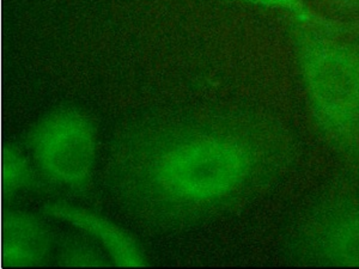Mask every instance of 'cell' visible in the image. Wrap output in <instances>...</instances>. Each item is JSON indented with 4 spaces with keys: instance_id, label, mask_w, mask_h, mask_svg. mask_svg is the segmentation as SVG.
<instances>
[{
    "instance_id": "cell-4",
    "label": "cell",
    "mask_w": 359,
    "mask_h": 269,
    "mask_svg": "<svg viewBox=\"0 0 359 269\" xmlns=\"http://www.w3.org/2000/svg\"><path fill=\"white\" fill-rule=\"evenodd\" d=\"M311 247L335 265H359V209H334L311 230Z\"/></svg>"
},
{
    "instance_id": "cell-3",
    "label": "cell",
    "mask_w": 359,
    "mask_h": 269,
    "mask_svg": "<svg viewBox=\"0 0 359 269\" xmlns=\"http://www.w3.org/2000/svg\"><path fill=\"white\" fill-rule=\"evenodd\" d=\"M32 145L47 174L64 184H74L86 177L93 164L94 130L81 115L60 113L37 127Z\"/></svg>"
},
{
    "instance_id": "cell-1",
    "label": "cell",
    "mask_w": 359,
    "mask_h": 269,
    "mask_svg": "<svg viewBox=\"0 0 359 269\" xmlns=\"http://www.w3.org/2000/svg\"><path fill=\"white\" fill-rule=\"evenodd\" d=\"M302 72L318 125L335 135L359 131V52L350 43L313 35L302 48Z\"/></svg>"
},
{
    "instance_id": "cell-5",
    "label": "cell",
    "mask_w": 359,
    "mask_h": 269,
    "mask_svg": "<svg viewBox=\"0 0 359 269\" xmlns=\"http://www.w3.org/2000/svg\"><path fill=\"white\" fill-rule=\"evenodd\" d=\"M20 228H6L4 231V251L8 260H13V265L35 263L45 255L46 237L41 228L30 221L18 223Z\"/></svg>"
},
{
    "instance_id": "cell-2",
    "label": "cell",
    "mask_w": 359,
    "mask_h": 269,
    "mask_svg": "<svg viewBox=\"0 0 359 269\" xmlns=\"http://www.w3.org/2000/svg\"><path fill=\"white\" fill-rule=\"evenodd\" d=\"M243 152L233 144L196 142L170 152L162 162L161 177L168 191L191 199H208L230 192L245 174Z\"/></svg>"
}]
</instances>
